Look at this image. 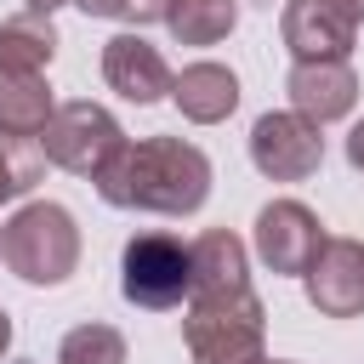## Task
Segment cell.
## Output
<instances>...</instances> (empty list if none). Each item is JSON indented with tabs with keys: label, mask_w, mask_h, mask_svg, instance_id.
Here are the masks:
<instances>
[{
	"label": "cell",
	"mask_w": 364,
	"mask_h": 364,
	"mask_svg": "<svg viewBox=\"0 0 364 364\" xmlns=\"http://www.w3.org/2000/svg\"><path fill=\"white\" fill-rule=\"evenodd\" d=\"M165 28L176 34V46H216L239 28V0H171Z\"/></svg>",
	"instance_id": "cell-16"
},
{
	"label": "cell",
	"mask_w": 364,
	"mask_h": 364,
	"mask_svg": "<svg viewBox=\"0 0 364 364\" xmlns=\"http://www.w3.org/2000/svg\"><path fill=\"white\" fill-rule=\"evenodd\" d=\"M23 6H28V11H40V17H51V11H57V6H68V0H23Z\"/></svg>",
	"instance_id": "cell-22"
},
{
	"label": "cell",
	"mask_w": 364,
	"mask_h": 364,
	"mask_svg": "<svg viewBox=\"0 0 364 364\" xmlns=\"http://www.w3.org/2000/svg\"><path fill=\"white\" fill-rule=\"evenodd\" d=\"M97 193L119 210L193 216L210 199V159H205V148H193L182 136H142V142H125L102 165Z\"/></svg>",
	"instance_id": "cell-1"
},
{
	"label": "cell",
	"mask_w": 364,
	"mask_h": 364,
	"mask_svg": "<svg viewBox=\"0 0 364 364\" xmlns=\"http://www.w3.org/2000/svg\"><path fill=\"white\" fill-rule=\"evenodd\" d=\"M0 262L23 284H63L80 267V228L63 205L34 199L0 228Z\"/></svg>",
	"instance_id": "cell-3"
},
{
	"label": "cell",
	"mask_w": 364,
	"mask_h": 364,
	"mask_svg": "<svg viewBox=\"0 0 364 364\" xmlns=\"http://www.w3.org/2000/svg\"><path fill=\"white\" fill-rule=\"evenodd\" d=\"M182 341L193 364H267V307L256 301V290L193 296Z\"/></svg>",
	"instance_id": "cell-2"
},
{
	"label": "cell",
	"mask_w": 364,
	"mask_h": 364,
	"mask_svg": "<svg viewBox=\"0 0 364 364\" xmlns=\"http://www.w3.org/2000/svg\"><path fill=\"white\" fill-rule=\"evenodd\" d=\"M347 165H353V171H364V119L347 131Z\"/></svg>",
	"instance_id": "cell-21"
},
{
	"label": "cell",
	"mask_w": 364,
	"mask_h": 364,
	"mask_svg": "<svg viewBox=\"0 0 364 364\" xmlns=\"http://www.w3.org/2000/svg\"><path fill=\"white\" fill-rule=\"evenodd\" d=\"M57 364H125V336L114 324H74L57 347Z\"/></svg>",
	"instance_id": "cell-18"
},
{
	"label": "cell",
	"mask_w": 364,
	"mask_h": 364,
	"mask_svg": "<svg viewBox=\"0 0 364 364\" xmlns=\"http://www.w3.org/2000/svg\"><path fill=\"white\" fill-rule=\"evenodd\" d=\"M256 6H273V0H256Z\"/></svg>",
	"instance_id": "cell-26"
},
{
	"label": "cell",
	"mask_w": 364,
	"mask_h": 364,
	"mask_svg": "<svg viewBox=\"0 0 364 364\" xmlns=\"http://www.w3.org/2000/svg\"><path fill=\"white\" fill-rule=\"evenodd\" d=\"M46 148H40V136H0V205H11V199H23L40 176H46Z\"/></svg>",
	"instance_id": "cell-17"
},
{
	"label": "cell",
	"mask_w": 364,
	"mask_h": 364,
	"mask_svg": "<svg viewBox=\"0 0 364 364\" xmlns=\"http://www.w3.org/2000/svg\"><path fill=\"white\" fill-rule=\"evenodd\" d=\"M51 57H57V28H51V17L17 11V17L0 23V68H11V74H40Z\"/></svg>",
	"instance_id": "cell-15"
},
{
	"label": "cell",
	"mask_w": 364,
	"mask_h": 364,
	"mask_svg": "<svg viewBox=\"0 0 364 364\" xmlns=\"http://www.w3.org/2000/svg\"><path fill=\"white\" fill-rule=\"evenodd\" d=\"M307 279V301L324 318H358L364 313V245L358 239H324Z\"/></svg>",
	"instance_id": "cell-9"
},
{
	"label": "cell",
	"mask_w": 364,
	"mask_h": 364,
	"mask_svg": "<svg viewBox=\"0 0 364 364\" xmlns=\"http://www.w3.org/2000/svg\"><path fill=\"white\" fill-rule=\"evenodd\" d=\"M68 6H80L85 17H125L131 11V0H68Z\"/></svg>",
	"instance_id": "cell-19"
},
{
	"label": "cell",
	"mask_w": 364,
	"mask_h": 364,
	"mask_svg": "<svg viewBox=\"0 0 364 364\" xmlns=\"http://www.w3.org/2000/svg\"><path fill=\"white\" fill-rule=\"evenodd\" d=\"M171 102L182 108V119L216 125L239 108V74L222 63H188L182 74H171Z\"/></svg>",
	"instance_id": "cell-13"
},
{
	"label": "cell",
	"mask_w": 364,
	"mask_h": 364,
	"mask_svg": "<svg viewBox=\"0 0 364 364\" xmlns=\"http://www.w3.org/2000/svg\"><path fill=\"white\" fill-rule=\"evenodd\" d=\"M318 245H324V228L301 199H273V205L256 210V256L273 273H296L301 279L313 267Z\"/></svg>",
	"instance_id": "cell-7"
},
{
	"label": "cell",
	"mask_w": 364,
	"mask_h": 364,
	"mask_svg": "<svg viewBox=\"0 0 364 364\" xmlns=\"http://www.w3.org/2000/svg\"><path fill=\"white\" fill-rule=\"evenodd\" d=\"M11 347V318H6V307H0V353Z\"/></svg>",
	"instance_id": "cell-24"
},
{
	"label": "cell",
	"mask_w": 364,
	"mask_h": 364,
	"mask_svg": "<svg viewBox=\"0 0 364 364\" xmlns=\"http://www.w3.org/2000/svg\"><path fill=\"white\" fill-rule=\"evenodd\" d=\"M284 91H290V108H296L301 119L330 125V119L353 114V102H358V74H353V63H296L290 80H284Z\"/></svg>",
	"instance_id": "cell-11"
},
{
	"label": "cell",
	"mask_w": 364,
	"mask_h": 364,
	"mask_svg": "<svg viewBox=\"0 0 364 364\" xmlns=\"http://www.w3.org/2000/svg\"><path fill=\"white\" fill-rule=\"evenodd\" d=\"M336 6H341V11L353 17V23H364V0H336Z\"/></svg>",
	"instance_id": "cell-23"
},
{
	"label": "cell",
	"mask_w": 364,
	"mask_h": 364,
	"mask_svg": "<svg viewBox=\"0 0 364 364\" xmlns=\"http://www.w3.org/2000/svg\"><path fill=\"white\" fill-rule=\"evenodd\" d=\"M188 267H193V296H239V290H250V250L228 228H205L188 245Z\"/></svg>",
	"instance_id": "cell-12"
},
{
	"label": "cell",
	"mask_w": 364,
	"mask_h": 364,
	"mask_svg": "<svg viewBox=\"0 0 364 364\" xmlns=\"http://www.w3.org/2000/svg\"><path fill=\"white\" fill-rule=\"evenodd\" d=\"M250 165L273 182H307L324 165V136L313 119H301L296 108L284 114H262L250 125Z\"/></svg>",
	"instance_id": "cell-6"
},
{
	"label": "cell",
	"mask_w": 364,
	"mask_h": 364,
	"mask_svg": "<svg viewBox=\"0 0 364 364\" xmlns=\"http://www.w3.org/2000/svg\"><path fill=\"white\" fill-rule=\"evenodd\" d=\"M40 148H46L51 165L97 182L102 165L125 148V131H119V119H114L102 102H63V108L51 114V125L40 131Z\"/></svg>",
	"instance_id": "cell-5"
},
{
	"label": "cell",
	"mask_w": 364,
	"mask_h": 364,
	"mask_svg": "<svg viewBox=\"0 0 364 364\" xmlns=\"http://www.w3.org/2000/svg\"><path fill=\"white\" fill-rule=\"evenodd\" d=\"M267 364H290V358H267Z\"/></svg>",
	"instance_id": "cell-25"
},
{
	"label": "cell",
	"mask_w": 364,
	"mask_h": 364,
	"mask_svg": "<svg viewBox=\"0 0 364 364\" xmlns=\"http://www.w3.org/2000/svg\"><path fill=\"white\" fill-rule=\"evenodd\" d=\"M119 290L131 307L148 313H171L193 296V267H188V245L176 233H136L119 256Z\"/></svg>",
	"instance_id": "cell-4"
},
{
	"label": "cell",
	"mask_w": 364,
	"mask_h": 364,
	"mask_svg": "<svg viewBox=\"0 0 364 364\" xmlns=\"http://www.w3.org/2000/svg\"><path fill=\"white\" fill-rule=\"evenodd\" d=\"M279 34H284L296 63H347L353 40H358V23L336 0H284Z\"/></svg>",
	"instance_id": "cell-8"
},
{
	"label": "cell",
	"mask_w": 364,
	"mask_h": 364,
	"mask_svg": "<svg viewBox=\"0 0 364 364\" xmlns=\"http://www.w3.org/2000/svg\"><path fill=\"white\" fill-rule=\"evenodd\" d=\"M102 80H108L125 102H136V108L171 97V63H165L159 46H148L142 34H114V40L102 46Z\"/></svg>",
	"instance_id": "cell-10"
},
{
	"label": "cell",
	"mask_w": 364,
	"mask_h": 364,
	"mask_svg": "<svg viewBox=\"0 0 364 364\" xmlns=\"http://www.w3.org/2000/svg\"><path fill=\"white\" fill-rule=\"evenodd\" d=\"M165 11H171V0H131V11H125V17H136V23H159Z\"/></svg>",
	"instance_id": "cell-20"
},
{
	"label": "cell",
	"mask_w": 364,
	"mask_h": 364,
	"mask_svg": "<svg viewBox=\"0 0 364 364\" xmlns=\"http://www.w3.org/2000/svg\"><path fill=\"white\" fill-rule=\"evenodd\" d=\"M51 114H57V102L40 74L0 68V136H40L51 125Z\"/></svg>",
	"instance_id": "cell-14"
}]
</instances>
